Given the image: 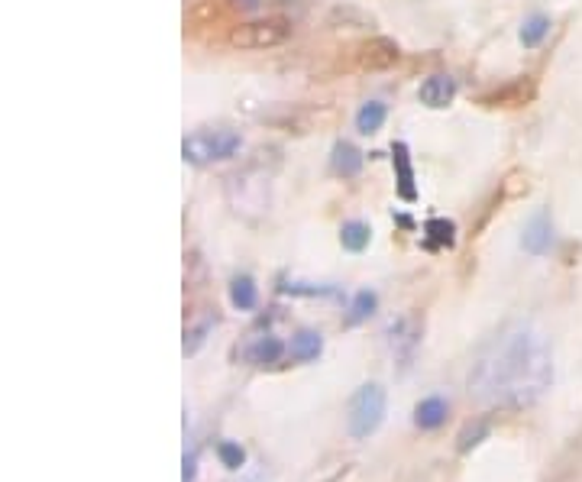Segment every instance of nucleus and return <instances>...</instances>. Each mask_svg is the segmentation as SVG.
<instances>
[{
    "mask_svg": "<svg viewBox=\"0 0 582 482\" xmlns=\"http://www.w3.org/2000/svg\"><path fill=\"white\" fill-rule=\"evenodd\" d=\"M553 382L550 343L528 321L505 327L479 353L469 369V395L482 405L524 408L534 405Z\"/></svg>",
    "mask_w": 582,
    "mask_h": 482,
    "instance_id": "1",
    "label": "nucleus"
},
{
    "mask_svg": "<svg viewBox=\"0 0 582 482\" xmlns=\"http://www.w3.org/2000/svg\"><path fill=\"white\" fill-rule=\"evenodd\" d=\"M291 33H295V26L285 17H256V20L233 26L227 33V43L240 52H266V49L285 46Z\"/></svg>",
    "mask_w": 582,
    "mask_h": 482,
    "instance_id": "2",
    "label": "nucleus"
},
{
    "mask_svg": "<svg viewBox=\"0 0 582 482\" xmlns=\"http://www.w3.org/2000/svg\"><path fill=\"white\" fill-rule=\"evenodd\" d=\"M385 411H388V398L382 385L379 382L359 385L356 395L350 398V411H346V428H350L356 440H366L382 428Z\"/></svg>",
    "mask_w": 582,
    "mask_h": 482,
    "instance_id": "3",
    "label": "nucleus"
},
{
    "mask_svg": "<svg viewBox=\"0 0 582 482\" xmlns=\"http://www.w3.org/2000/svg\"><path fill=\"white\" fill-rule=\"evenodd\" d=\"M243 149L240 133L214 130V133H191L182 143V159L191 165H211L220 159H233Z\"/></svg>",
    "mask_w": 582,
    "mask_h": 482,
    "instance_id": "4",
    "label": "nucleus"
},
{
    "mask_svg": "<svg viewBox=\"0 0 582 482\" xmlns=\"http://www.w3.org/2000/svg\"><path fill=\"white\" fill-rule=\"evenodd\" d=\"M353 59H356L359 72H388V68L401 62V49H398L395 39L372 36V39H366V43L356 46Z\"/></svg>",
    "mask_w": 582,
    "mask_h": 482,
    "instance_id": "5",
    "label": "nucleus"
},
{
    "mask_svg": "<svg viewBox=\"0 0 582 482\" xmlns=\"http://www.w3.org/2000/svg\"><path fill=\"white\" fill-rule=\"evenodd\" d=\"M418 343H421L418 318H411V314H401L398 321L388 324V347H392V356L401 366L411 363V356H414V350H418Z\"/></svg>",
    "mask_w": 582,
    "mask_h": 482,
    "instance_id": "6",
    "label": "nucleus"
},
{
    "mask_svg": "<svg viewBox=\"0 0 582 482\" xmlns=\"http://www.w3.org/2000/svg\"><path fill=\"white\" fill-rule=\"evenodd\" d=\"M521 246H524V253H531V256H547L550 253V246H553V220H550L547 208L534 211L528 224H524Z\"/></svg>",
    "mask_w": 582,
    "mask_h": 482,
    "instance_id": "7",
    "label": "nucleus"
},
{
    "mask_svg": "<svg viewBox=\"0 0 582 482\" xmlns=\"http://www.w3.org/2000/svg\"><path fill=\"white\" fill-rule=\"evenodd\" d=\"M418 98H421L424 107H431V110L450 107L453 98H456V78H450V75H431V78H424Z\"/></svg>",
    "mask_w": 582,
    "mask_h": 482,
    "instance_id": "8",
    "label": "nucleus"
},
{
    "mask_svg": "<svg viewBox=\"0 0 582 482\" xmlns=\"http://www.w3.org/2000/svg\"><path fill=\"white\" fill-rule=\"evenodd\" d=\"M447 415H450V405L447 398L440 395H427L418 402V408H414V424H418L421 431H437L447 424Z\"/></svg>",
    "mask_w": 582,
    "mask_h": 482,
    "instance_id": "9",
    "label": "nucleus"
},
{
    "mask_svg": "<svg viewBox=\"0 0 582 482\" xmlns=\"http://www.w3.org/2000/svg\"><path fill=\"white\" fill-rule=\"evenodd\" d=\"M363 165H366V156L346 140L337 143L334 153H330V172L340 175V178H356L359 172H363Z\"/></svg>",
    "mask_w": 582,
    "mask_h": 482,
    "instance_id": "10",
    "label": "nucleus"
},
{
    "mask_svg": "<svg viewBox=\"0 0 582 482\" xmlns=\"http://www.w3.org/2000/svg\"><path fill=\"white\" fill-rule=\"evenodd\" d=\"M288 353H291V360H298V363H314L317 356L324 353V337L317 334V330H298L288 343Z\"/></svg>",
    "mask_w": 582,
    "mask_h": 482,
    "instance_id": "11",
    "label": "nucleus"
},
{
    "mask_svg": "<svg viewBox=\"0 0 582 482\" xmlns=\"http://www.w3.org/2000/svg\"><path fill=\"white\" fill-rule=\"evenodd\" d=\"M282 356H285V343L279 337H259L256 343H249V350H246V360L253 366H272V363H279Z\"/></svg>",
    "mask_w": 582,
    "mask_h": 482,
    "instance_id": "12",
    "label": "nucleus"
},
{
    "mask_svg": "<svg viewBox=\"0 0 582 482\" xmlns=\"http://www.w3.org/2000/svg\"><path fill=\"white\" fill-rule=\"evenodd\" d=\"M392 156H395V172H398V195L405 201L418 198V188H414V172H411V159H408V146L405 143H395L392 146Z\"/></svg>",
    "mask_w": 582,
    "mask_h": 482,
    "instance_id": "13",
    "label": "nucleus"
},
{
    "mask_svg": "<svg viewBox=\"0 0 582 482\" xmlns=\"http://www.w3.org/2000/svg\"><path fill=\"white\" fill-rule=\"evenodd\" d=\"M379 308V295L369 292V288H363V292H356L353 301H350V311H346V327H359L366 324L372 314H376Z\"/></svg>",
    "mask_w": 582,
    "mask_h": 482,
    "instance_id": "14",
    "label": "nucleus"
},
{
    "mask_svg": "<svg viewBox=\"0 0 582 482\" xmlns=\"http://www.w3.org/2000/svg\"><path fill=\"white\" fill-rule=\"evenodd\" d=\"M385 117H388V107L382 101H366L363 107L356 110V130L363 136H372L385 127Z\"/></svg>",
    "mask_w": 582,
    "mask_h": 482,
    "instance_id": "15",
    "label": "nucleus"
},
{
    "mask_svg": "<svg viewBox=\"0 0 582 482\" xmlns=\"http://www.w3.org/2000/svg\"><path fill=\"white\" fill-rule=\"evenodd\" d=\"M259 301V292H256V282L249 279V275H233L230 282V305L237 311H253Z\"/></svg>",
    "mask_w": 582,
    "mask_h": 482,
    "instance_id": "16",
    "label": "nucleus"
},
{
    "mask_svg": "<svg viewBox=\"0 0 582 482\" xmlns=\"http://www.w3.org/2000/svg\"><path fill=\"white\" fill-rule=\"evenodd\" d=\"M369 240H372V230H369V224H363V220H346V224L340 227V243H343L346 253H363Z\"/></svg>",
    "mask_w": 582,
    "mask_h": 482,
    "instance_id": "17",
    "label": "nucleus"
},
{
    "mask_svg": "<svg viewBox=\"0 0 582 482\" xmlns=\"http://www.w3.org/2000/svg\"><path fill=\"white\" fill-rule=\"evenodd\" d=\"M547 33H550V20L544 17V13H534V17H528L521 26V46L537 49L547 39Z\"/></svg>",
    "mask_w": 582,
    "mask_h": 482,
    "instance_id": "18",
    "label": "nucleus"
},
{
    "mask_svg": "<svg viewBox=\"0 0 582 482\" xmlns=\"http://www.w3.org/2000/svg\"><path fill=\"white\" fill-rule=\"evenodd\" d=\"M528 98H531V91H524V81H515L511 88L495 91V94H489V98H482V104H489V107H498V104H524Z\"/></svg>",
    "mask_w": 582,
    "mask_h": 482,
    "instance_id": "19",
    "label": "nucleus"
},
{
    "mask_svg": "<svg viewBox=\"0 0 582 482\" xmlns=\"http://www.w3.org/2000/svg\"><path fill=\"white\" fill-rule=\"evenodd\" d=\"M211 330H214V321L211 318H207V321H201V324H194L191 330H188V334H185V356H194V353H198L201 347H204V343H207V334H211Z\"/></svg>",
    "mask_w": 582,
    "mask_h": 482,
    "instance_id": "20",
    "label": "nucleus"
},
{
    "mask_svg": "<svg viewBox=\"0 0 582 482\" xmlns=\"http://www.w3.org/2000/svg\"><path fill=\"white\" fill-rule=\"evenodd\" d=\"M427 237H431L437 246H453V233H456V227L450 224V220H443V217H434V220H427Z\"/></svg>",
    "mask_w": 582,
    "mask_h": 482,
    "instance_id": "21",
    "label": "nucleus"
},
{
    "mask_svg": "<svg viewBox=\"0 0 582 482\" xmlns=\"http://www.w3.org/2000/svg\"><path fill=\"white\" fill-rule=\"evenodd\" d=\"M217 457L227 470H240V466L246 463V450L240 444H233V440H224V444L217 447Z\"/></svg>",
    "mask_w": 582,
    "mask_h": 482,
    "instance_id": "22",
    "label": "nucleus"
},
{
    "mask_svg": "<svg viewBox=\"0 0 582 482\" xmlns=\"http://www.w3.org/2000/svg\"><path fill=\"white\" fill-rule=\"evenodd\" d=\"M485 431H489V428H485V424H476V431H473V428H466V431H463V437H460V450L466 453L469 447H476V444H479V437H482Z\"/></svg>",
    "mask_w": 582,
    "mask_h": 482,
    "instance_id": "23",
    "label": "nucleus"
},
{
    "mask_svg": "<svg viewBox=\"0 0 582 482\" xmlns=\"http://www.w3.org/2000/svg\"><path fill=\"white\" fill-rule=\"evenodd\" d=\"M198 476V457L194 453H185V473H182V482H194Z\"/></svg>",
    "mask_w": 582,
    "mask_h": 482,
    "instance_id": "24",
    "label": "nucleus"
},
{
    "mask_svg": "<svg viewBox=\"0 0 582 482\" xmlns=\"http://www.w3.org/2000/svg\"><path fill=\"white\" fill-rule=\"evenodd\" d=\"M230 4L237 7V10H256L262 0H230Z\"/></svg>",
    "mask_w": 582,
    "mask_h": 482,
    "instance_id": "25",
    "label": "nucleus"
}]
</instances>
